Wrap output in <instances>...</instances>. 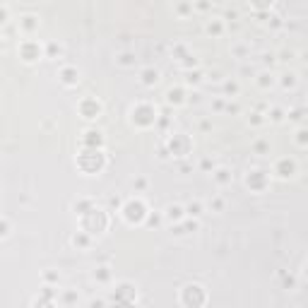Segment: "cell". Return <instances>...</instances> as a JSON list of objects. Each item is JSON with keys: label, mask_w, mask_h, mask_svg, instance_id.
Masks as SVG:
<instances>
[{"label": "cell", "mask_w": 308, "mask_h": 308, "mask_svg": "<svg viewBox=\"0 0 308 308\" xmlns=\"http://www.w3.org/2000/svg\"><path fill=\"white\" fill-rule=\"evenodd\" d=\"M109 224H111L109 212H106V209H101V207H97V205L80 217V231L90 234V236H101V234L109 229Z\"/></svg>", "instance_id": "cell-1"}, {"label": "cell", "mask_w": 308, "mask_h": 308, "mask_svg": "<svg viewBox=\"0 0 308 308\" xmlns=\"http://www.w3.org/2000/svg\"><path fill=\"white\" fill-rule=\"evenodd\" d=\"M75 164H77V169H80L84 176H97V173H101L104 166H106V154H104V149H84L82 147V152L77 154Z\"/></svg>", "instance_id": "cell-2"}, {"label": "cell", "mask_w": 308, "mask_h": 308, "mask_svg": "<svg viewBox=\"0 0 308 308\" xmlns=\"http://www.w3.org/2000/svg\"><path fill=\"white\" fill-rule=\"evenodd\" d=\"M120 214H123V219L128 222L130 227H140V224H145V219L149 214V207L145 205V200L130 198L120 205Z\"/></svg>", "instance_id": "cell-3"}, {"label": "cell", "mask_w": 308, "mask_h": 308, "mask_svg": "<svg viewBox=\"0 0 308 308\" xmlns=\"http://www.w3.org/2000/svg\"><path fill=\"white\" fill-rule=\"evenodd\" d=\"M157 118H159V113H157V109L149 101H140V104H135L130 109V120L138 128H152L157 123Z\"/></svg>", "instance_id": "cell-4"}, {"label": "cell", "mask_w": 308, "mask_h": 308, "mask_svg": "<svg viewBox=\"0 0 308 308\" xmlns=\"http://www.w3.org/2000/svg\"><path fill=\"white\" fill-rule=\"evenodd\" d=\"M181 303L186 308H202L207 303V289L198 282H190L181 289Z\"/></svg>", "instance_id": "cell-5"}, {"label": "cell", "mask_w": 308, "mask_h": 308, "mask_svg": "<svg viewBox=\"0 0 308 308\" xmlns=\"http://www.w3.org/2000/svg\"><path fill=\"white\" fill-rule=\"evenodd\" d=\"M166 152H169V157H176V159H183V157H188L190 152H193V140L186 135V133H173L169 140H166Z\"/></svg>", "instance_id": "cell-6"}, {"label": "cell", "mask_w": 308, "mask_h": 308, "mask_svg": "<svg viewBox=\"0 0 308 308\" xmlns=\"http://www.w3.org/2000/svg\"><path fill=\"white\" fill-rule=\"evenodd\" d=\"M246 186L250 193H265L270 188V173L265 169H253L246 173Z\"/></svg>", "instance_id": "cell-7"}, {"label": "cell", "mask_w": 308, "mask_h": 308, "mask_svg": "<svg viewBox=\"0 0 308 308\" xmlns=\"http://www.w3.org/2000/svg\"><path fill=\"white\" fill-rule=\"evenodd\" d=\"M17 53H20V58L24 60V63H36V60L43 58V46L34 39H24L20 43Z\"/></svg>", "instance_id": "cell-8"}, {"label": "cell", "mask_w": 308, "mask_h": 308, "mask_svg": "<svg viewBox=\"0 0 308 308\" xmlns=\"http://www.w3.org/2000/svg\"><path fill=\"white\" fill-rule=\"evenodd\" d=\"M101 111H104V106H101V101L97 99V97H84V99H80V104H77V113H80L84 120L99 118Z\"/></svg>", "instance_id": "cell-9"}, {"label": "cell", "mask_w": 308, "mask_h": 308, "mask_svg": "<svg viewBox=\"0 0 308 308\" xmlns=\"http://www.w3.org/2000/svg\"><path fill=\"white\" fill-rule=\"evenodd\" d=\"M272 173L277 176V179L287 181L291 176H296V161L289 159V157H282V159L275 161V166H272Z\"/></svg>", "instance_id": "cell-10"}, {"label": "cell", "mask_w": 308, "mask_h": 308, "mask_svg": "<svg viewBox=\"0 0 308 308\" xmlns=\"http://www.w3.org/2000/svg\"><path fill=\"white\" fill-rule=\"evenodd\" d=\"M113 301H135L138 298V289L133 287L130 282H118L116 289H113V294H111Z\"/></svg>", "instance_id": "cell-11"}, {"label": "cell", "mask_w": 308, "mask_h": 308, "mask_svg": "<svg viewBox=\"0 0 308 308\" xmlns=\"http://www.w3.org/2000/svg\"><path fill=\"white\" fill-rule=\"evenodd\" d=\"M82 147L84 149H104V135H101V130H97V128L84 130V135H82Z\"/></svg>", "instance_id": "cell-12"}, {"label": "cell", "mask_w": 308, "mask_h": 308, "mask_svg": "<svg viewBox=\"0 0 308 308\" xmlns=\"http://www.w3.org/2000/svg\"><path fill=\"white\" fill-rule=\"evenodd\" d=\"M58 80L60 84H65V87H75L77 82H80V70L75 68V65H63L58 70Z\"/></svg>", "instance_id": "cell-13"}, {"label": "cell", "mask_w": 308, "mask_h": 308, "mask_svg": "<svg viewBox=\"0 0 308 308\" xmlns=\"http://www.w3.org/2000/svg\"><path fill=\"white\" fill-rule=\"evenodd\" d=\"M200 229V222L198 219H183V222H179V224H173L171 227V231H173V236H186V234H193V231H198Z\"/></svg>", "instance_id": "cell-14"}, {"label": "cell", "mask_w": 308, "mask_h": 308, "mask_svg": "<svg viewBox=\"0 0 308 308\" xmlns=\"http://www.w3.org/2000/svg\"><path fill=\"white\" fill-rule=\"evenodd\" d=\"M183 219H186V209H183V205H169V207L164 209V222H169L171 227L179 224V222H183Z\"/></svg>", "instance_id": "cell-15"}, {"label": "cell", "mask_w": 308, "mask_h": 308, "mask_svg": "<svg viewBox=\"0 0 308 308\" xmlns=\"http://www.w3.org/2000/svg\"><path fill=\"white\" fill-rule=\"evenodd\" d=\"M212 179H214V183L217 186H231V181H234V173H231V169H227V166H217V169L212 171Z\"/></svg>", "instance_id": "cell-16"}, {"label": "cell", "mask_w": 308, "mask_h": 308, "mask_svg": "<svg viewBox=\"0 0 308 308\" xmlns=\"http://www.w3.org/2000/svg\"><path fill=\"white\" fill-rule=\"evenodd\" d=\"M140 82H142L145 87H154V84L159 82V70L157 68H142L140 70Z\"/></svg>", "instance_id": "cell-17"}, {"label": "cell", "mask_w": 308, "mask_h": 308, "mask_svg": "<svg viewBox=\"0 0 308 308\" xmlns=\"http://www.w3.org/2000/svg\"><path fill=\"white\" fill-rule=\"evenodd\" d=\"M166 101L173 104V106H181V104H186V90L183 87H171L166 92Z\"/></svg>", "instance_id": "cell-18"}, {"label": "cell", "mask_w": 308, "mask_h": 308, "mask_svg": "<svg viewBox=\"0 0 308 308\" xmlns=\"http://www.w3.org/2000/svg\"><path fill=\"white\" fill-rule=\"evenodd\" d=\"M20 27L24 34H34V31L39 29V17L36 15H24L20 20Z\"/></svg>", "instance_id": "cell-19"}, {"label": "cell", "mask_w": 308, "mask_h": 308, "mask_svg": "<svg viewBox=\"0 0 308 308\" xmlns=\"http://www.w3.org/2000/svg\"><path fill=\"white\" fill-rule=\"evenodd\" d=\"M72 246L77 250H87L92 246V236L84 231H77V234H72Z\"/></svg>", "instance_id": "cell-20"}, {"label": "cell", "mask_w": 308, "mask_h": 308, "mask_svg": "<svg viewBox=\"0 0 308 308\" xmlns=\"http://www.w3.org/2000/svg\"><path fill=\"white\" fill-rule=\"evenodd\" d=\"M116 63H118L120 68H135L138 58H135V53H133V51H123V53L116 56Z\"/></svg>", "instance_id": "cell-21"}, {"label": "cell", "mask_w": 308, "mask_h": 308, "mask_svg": "<svg viewBox=\"0 0 308 308\" xmlns=\"http://www.w3.org/2000/svg\"><path fill=\"white\" fill-rule=\"evenodd\" d=\"M92 207H94V200L92 198H80V200H75V205H72V209H75L77 217H82L84 212H90Z\"/></svg>", "instance_id": "cell-22"}, {"label": "cell", "mask_w": 308, "mask_h": 308, "mask_svg": "<svg viewBox=\"0 0 308 308\" xmlns=\"http://www.w3.org/2000/svg\"><path fill=\"white\" fill-rule=\"evenodd\" d=\"M183 209H186V217H188V219H200V217H202V212H205V209H202V202H198V200L188 202Z\"/></svg>", "instance_id": "cell-23"}, {"label": "cell", "mask_w": 308, "mask_h": 308, "mask_svg": "<svg viewBox=\"0 0 308 308\" xmlns=\"http://www.w3.org/2000/svg\"><path fill=\"white\" fill-rule=\"evenodd\" d=\"M111 277H113V272H111L109 265H99V268L94 270V279H97L99 284H109Z\"/></svg>", "instance_id": "cell-24"}, {"label": "cell", "mask_w": 308, "mask_h": 308, "mask_svg": "<svg viewBox=\"0 0 308 308\" xmlns=\"http://www.w3.org/2000/svg\"><path fill=\"white\" fill-rule=\"evenodd\" d=\"M205 31H207L209 36H222V34H224V22L222 20H209L207 27H205Z\"/></svg>", "instance_id": "cell-25"}, {"label": "cell", "mask_w": 308, "mask_h": 308, "mask_svg": "<svg viewBox=\"0 0 308 308\" xmlns=\"http://www.w3.org/2000/svg\"><path fill=\"white\" fill-rule=\"evenodd\" d=\"M272 84H275V75L268 72V70H262V72L258 75V87L260 90H270Z\"/></svg>", "instance_id": "cell-26"}, {"label": "cell", "mask_w": 308, "mask_h": 308, "mask_svg": "<svg viewBox=\"0 0 308 308\" xmlns=\"http://www.w3.org/2000/svg\"><path fill=\"white\" fill-rule=\"evenodd\" d=\"M77 298H80V294H77L75 289H65V291L60 294V301H63L65 306H72V303H77Z\"/></svg>", "instance_id": "cell-27"}, {"label": "cell", "mask_w": 308, "mask_h": 308, "mask_svg": "<svg viewBox=\"0 0 308 308\" xmlns=\"http://www.w3.org/2000/svg\"><path fill=\"white\" fill-rule=\"evenodd\" d=\"M284 116H287V111L279 109V106H272V109L268 111V120H272V123H282Z\"/></svg>", "instance_id": "cell-28"}, {"label": "cell", "mask_w": 308, "mask_h": 308, "mask_svg": "<svg viewBox=\"0 0 308 308\" xmlns=\"http://www.w3.org/2000/svg\"><path fill=\"white\" fill-rule=\"evenodd\" d=\"M60 53H63V49H60L56 41H49V43H46V49H43V56H46V58H58Z\"/></svg>", "instance_id": "cell-29"}, {"label": "cell", "mask_w": 308, "mask_h": 308, "mask_svg": "<svg viewBox=\"0 0 308 308\" xmlns=\"http://www.w3.org/2000/svg\"><path fill=\"white\" fill-rule=\"evenodd\" d=\"M296 82H298L296 72H287V75H282V87H284V90H294V87H296Z\"/></svg>", "instance_id": "cell-30"}, {"label": "cell", "mask_w": 308, "mask_h": 308, "mask_svg": "<svg viewBox=\"0 0 308 308\" xmlns=\"http://www.w3.org/2000/svg\"><path fill=\"white\" fill-rule=\"evenodd\" d=\"M224 94H227V97H236V94H239V82L224 80Z\"/></svg>", "instance_id": "cell-31"}, {"label": "cell", "mask_w": 308, "mask_h": 308, "mask_svg": "<svg viewBox=\"0 0 308 308\" xmlns=\"http://www.w3.org/2000/svg\"><path fill=\"white\" fill-rule=\"evenodd\" d=\"M202 82V72L200 70H188L186 72V84H200Z\"/></svg>", "instance_id": "cell-32"}, {"label": "cell", "mask_w": 308, "mask_h": 308, "mask_svg": "<svg viewBox=\"0 0 308 308\" xmlns=\"http://www.w3.org/2000/svg\"><path fill=\"white\" fill-rule=\"evenodd\" d=\"M161 222H164V214H159V212H149L147 219H145L147 227H159Z\"/></svg>", "instance_id": "cell-33"}, {"label": "cell", "mask_w": 308, "mask_h": 308, "mask_svg": "<svg viewBox=\"0 0 308 308\" xmlns=\"http://www.w3.org/2000/svg\"><path fill=\"white\" fill-rule=\"evenodd\" d=\"M289 120H294V123H303V118H306V109H294L287 113Z\"/></svg>", "instance_id": "cell-34"}, {"label": "cell", "mask_w": 308, "mask_h": 308, "mask_svg": "<svg viewBox=\"0 0 308 308\" xmlns=\"http://www.w3.org/2000/svg\"><path fill=\"white\" fill-rule=\"evenodd\" d=\"M253 152H255V154H268V152H270V142H268V140H258V142L253 145Z\"/></svg>", "instance_id": "cell-35"}, {"label": "cell", "mask_w": 308, "mask_h": 308, "mask_svg": "<svg viewBox=\"0 0 308 308\" xmlns=\"http://www.w3.org/2000/svg\"><path fill=\"white\" fill-rule=\"evenodd\" d=\"M39 296L51 298V301H56V296H58V291H56V289L51 287V284H43V287H41V294H39Z\"/></svg>", "instance_id": "cell-36"}, {"label": "cell", "mask_w": 308, "mask_h": 308, "mask_svg": "<svg viewBox=\"0 0 308 308\" xmlns=\"http://www.w3.org/2000/svg\"><path fill=\"white\" fill-rule=\"evenodd\" d=\"M56 303L51 301V298H43V296H39V298H34V303H31V308H53Z\"/></svg>", "instance_id": "cell-37"}, {"label": "cell", "mask_w": 308, "mask_h": 308, "mask_svg": "<svg viewBox=\"0 0 308 308\" xmlns=\"http://www.w3.org/2000/svg\"><path fill=\"white\" fill-rule=\"evenodd\" d=\"M296 145H298V147H306V145H308V130L306 128L296 130Z\"/></svg>", "instance_id": "cell-38"}, {"label": "cell", "mask_w": 308, "mask_h": 308, "mask_svg": "<svg viewBox=\"0 0 308 308\" xmlns=\"http://www.w3.org/2000/svg\"><path fill=\"white\" fill-rule=\"evenodd\" d=\"M43 282H46V284H58L60 275L58 272H53V270H46V272H43Z\"/></svg>", "instance_id": "cell-39"}, {"label": "cell", "mask_w": 308, "mask_h": 308, "mask_svg": "<svg viewBox=\"0 0 308 308\" xmlns=\"http://www.w3.org/2000/svg\"><path fill=\"white\" fill-rule=\"evenodd\" d=\"M8 236H10V222L0 217V239H8Z\"/></svg>", "instance_id": "cell-40"}, {"label": "cell", "mask_w": 308, "mask_h": 308, "mask_svg": "<svg viewBox=\"0 0 308 308\" xmlns=\"http://www.w3.org/2000/svg\"><path fill=\"white\" fill-rule=\"evenodd\" d=\"M282 284H284L287 289H294V287H296V277H294V275H287V272H282Z\"/></svg>", "instance_id": "cell-41"}, {"label": "cell", "mask_w": 308, "mask_h": 308, "mask_svg": "<svg viewBox=\"0 0 308 308\" xmlns=\"http://www.w3.org/2000/svg\"><path fill=\"white\" fill-rule=\"evenodd\" d=\"M133 188H135V193H142V190L147 188V179H145V176H138V179L133 181Z\"/></svg>", "instance_id": "cell-42"}, {"label": "cell", "mask_w": 308, "mask_h": 308, "mask_svg": "<svg viewBox=\"0 0 308 308\" xmlns=\"http://www.w3.org/2000/svg\"><path fill=\"white\" fill-rule=\"evenodd\" d=\"M173 53L179 56V60H183V58H186V56H188V49H186L183 43H176V46H173Z\"/></svg>", "instance_id": "cell-43"}, {"label": "cell", "mask_w": 308, "mask_h": 308, "mask_svg": "<svg viewBox=\"0 0 308 308\" xmlns=\"http://www.w3.org/2000/svg\"><path fill=\"white\" fill-rule=\"evenodd\" d=\"M250 123H253V125H262V123H265V118H262V113H260V111H255V113H250Z\"/></svg>", "instance_id": "cell-44"}, {"label": "cell", "mask_w": 308, "mask_h": 308, "mask_svg": "<svg viewBox=\"0 0 308 308\" xmlns=\"http://www.w3.org/2000/svg\"><path fill=\"white\" fill-rule=\"evenodd\" d=\"M113 308H135V301H113Z\"/></svg>", "instance_id": "cell-45"}, {"label": "cell", "mask_w": 308, "mask_h": 308, "mask_svg": "<svg viewBox=\"0 0 308 308\" xmlns=\"http://www.w3.org/2000/svg\"><path fill=\"white\" fill-rule=\"evenodd\" d=\"M212 209H214V212H222V209H224V200L214 198V200H212Z\"/></svg>", "instance_id": "cell-46"}, {"label": "cell", "mask_w": 308, "mask_h": 308, "mask_svg": "<svg viewBox=\"0 0 308 308\" xmlns=\"http://www.w3.org/2000/svg\"><path fill=\"white\" fill-rule=\"evenodd\" d=\"M200 169H202V171H214V164H212L209 159H202V161H200Z\"/></svg>", "instance_id": "cell-47"}, {"label": "cell", "mask_w": 308, "mask_h": 308, "mask_svg": "<svg viewBox=\"0 0 308 308\" xmlns=\"http://www.w3.org/2000/svg\"><path fill=\"white\" fill-rule=\"evenodd\" d=\"M90 308H106V303H104L101 298H92V301H90Z\"/></svg>", "instance_id": "cell-48"}, {"label": "cell", "mask_w": 308, "mask_h": 308, "mask_svg": "<svg viewBox=\"0 0 308 308\" xmlns=\"http://www.w3.org/2000/svg\"><path fill=\"white\" fill-rule=\"evenodd\" d=\"M193 10V5H188V3H186V5H176V12H181V15H186V12H190Z\"/></svg>", "instance_id": "cell-49"}, {"label": "cell", "mask_w": 308, "mask_h": 308, "mask_svg": "<svg viewBox=\"0 0 308 308\" xmlns=\"http://www.w3.org/2000/svg\"><path fill=\"white\" fill-rule=\"evenodd\" d=\"M5 20H8V8L0 5V24H5Z\"/></svg>", "instance_id": "cell-50"}, {"label": "cell", "mask_w": 308, "mask_h": 308, "mask_svg": "<svg viewBox=\"0 0 308 308\" xmlns=\"http://www.w3.org/2000/svg\"><path fill=\"white\" fill-rule=\"evenodd\" d=\"M224 111H227V113H239V106H236V104H227Z\"/></svg>", "instance_id": "cell-51"}, {"label": "cell", "mask_w": 308, "mask_h": 308, "mask_svg": "<svg viewBox=\"0 0 308 308\" xmlns=\"http://www.w3.org/2000/svg\"><path fill=\"white\" fill-rule=\"evenodd\" d=\"M234 53H239V56H246V53H248V49H246V46H234Z\"/></svg>", "instance_id": "cell-52"}, {"label": "cell", "mask_w": 308, "mask_h": 308, "mask_svg": "<svg viewBox=\"0 0 308 308\" xmlns=\"http://www.w3.org/2000/svg\"><path fill=\"white\" fill-rule=\"evenodd\" d=\"M159 159H169V152H166V147H164V145L159 147Z\"/></svg>", "instance_id": "cell-53"}, {"label": "cell", "mask_w": 308, "mask_h": 308, "mask_svg": "<svg viewBox=\"0 0 308 308\" xmlns=\"http://www.w3.org/2000/svg\"><path fill=\"white\" fill-rule=\"evenodd\" d=\"M109 202H111V207H120V200L118 198H109Z\"/></svg>", "instance_id": "cell-54"}, {"label": "cell", "mask_w": 308, "mask_h": 308, "mask_svg": "<svg viewBox=\"0 0 308 308\" xmlns=\"http://www.w3.org/2000/svg\"><path fill=\"white\" fill-rule=\"evenodd\" d=\"M214 109H217V111H222V109H224V101H222V99H217V101H214Z\"/></svg>", "instance_id": "cell-55"}, {"label": "cell", "mask_w": 308, "mask_h": 308, "mask_svg": "<svg viewBox=\"0 0 308 308\" xmlns=\"http://www.w3.org/2000/svg\"><path fill=\"white\" fill-rule=\"evenodd\" d=\"M198 10H209V3H198Z\"/></svg>", "instance_id": "cell-56"}, {"label": "cell", "mask_w": 308, "mask_h": 308, "mask_svg": "<svg viewBox=\"0 0 308 308\" xmlns=\"http://www.w3.org/2000/svg\"><path fill=\"white\" fill-rule=\"evenodd\" d=\"M0 53H3V39H0Z\"/></svg>", "instance_id": "cell-57"}]
</instances>
